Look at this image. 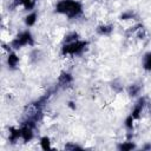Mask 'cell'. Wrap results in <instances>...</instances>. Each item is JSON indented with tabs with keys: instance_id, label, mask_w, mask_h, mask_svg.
<instances>
[{
	"instance_id": "obj_1",
	"label": "cell",
	"mask_w": 151,
	"mask_h": 151,
	"mask_svg": "<svg viewBox=\"0 0 151 151\" xmlns=\"http://www.w3.org/2000/svg\"><path fill=\"white\" fill-rule=\"evenodd\" d=\"M55 12L73 19L83 14V6L77 0H60L55 5Z\"/></svg>"
},
{
	"instance_id": "obj_2",
	"label": "cell",
	"mask_w": 151,
	"mask_h": 151,
	"mask_svg": "<svg viewBox=\"0 0 151 151\" xmlns=\"http://www.w3.org/2000/svg\"><path fill=\"white\" fill-rule=\"evenodd\" d=\"M87 46H88V41L78 39L73 42L64 44L61 47V54L63 55H79L87 48Z\"/></svg>"
},
{
	"instance_id": "obj_3",
	"label": "cell",
	"mask_w": 151,
	"mask_h": 151,
	"mask_svg": "<svg viewBox=\"0 0 151 151\" xmlns=\"http://www.w3.org/2000/svg\"><path fill=\"white\" fill-rule=\"evenodd\" d=\"M11 47L13 50H19L24 46H33L34 45V39L32 37V33L29 31H24L19 33L12 41H11Z\"/></svg>"
},
{
	"instance_id": "obj_4",
	"label": "cell",
	"mask_w": 151,
	"mask_h": 151,
	"mask_svg": "<svg viewBox=\"0 0 151 151\" xmlns=\"http://www.w3.org/2000/svg\"><path fill=\"white\" fill-rule=\"evenodd\" d=\"M20 129H21V139L25 143L31 142L33 139V136H34V133H33L34 127H32V126H29L27 124H22V126Z\"/></svg>"
},
{
	"instance_id": "obj_5",
	"label": "cell",
	"mask_w": 151,
	"mask_h": 151,
	"mask_svg": "<svg viewBox=\"0 0 151 151\" xmlns=\"http://www.w3.org/2000/svg\"><path fill=\"white\" fill-rule=\"evenodd\" d=\"M144 106H145V98L142 97L134 104V107H133V110L131 112V116L133 117V119H139L140 118V114H142V111H143Z\"/></svg>"
},
{
	"instance_id": "obj_6",
	"label": "cell",
	"mask_w": 151,
	"mask_h": 151,
	"mask_svg": "<svg viewBox=\"0 0 151 151\" xmlns=\"http://www.w3.org/2000/svg\"><path fill=\"white\" fill-rule=\"evenodd\" d=\"M72 81H73V77L68 72H61V74L58 78V85L61 87L68 86L70 84H72Z\"/></svg>"
},
{
	"instance_id": "obj_7",
	"label": "cell",
	"mask_w": 151,
	"mask_h": 151,
	"mask_svg": "<svg viewBox=\"0 0 151 151\" xmlns=\"http://www.w3.org/2000/svg\"><path fill=\"white\" fill-rule=\"evenodd\" d=\"M19 5H21L27 11H32L35 6V0H14V6Z\"/></svg>"
},
{
	"instance_id": "obj_8",
	"label": "cell",
	"mask_w": 151,
	"mask_h": 151,
	"mask_svg": "<svg viewBox=\"0 0 151 151\" xmlns=\"http://www.w3.org/2000/svg\"><path fill=\"white\" fill-rule=\"evenodd\" d=\"M19 138H21V129H17V127H9V142L12 144H14Z\"/></svg>"
},
{
	"instance_id": "obj_9",
	"label": "cell",
	"mask_w": 151,
	"mask_h": 151,
	"mask_svg": "<svg viewBox=\"0 0 151 151\" xmlns=\"http://www.w3.org/2000/svg\"><path fill=\"white\" fill-rule=\"evenodd\" d=\"M7 64H8V67L17 68V66L19 65V57L14 52H9L7 57Z\"/></svg>"
},
{
	"instance_id": "obj_10",
	"label": "cell",
	"mask_w": 151,
	"mask_h": 151,
	"mask_svg": "<svg viewBox=\"0 0 151 151\" xmlns=\"http://www.w3.org/2000/svg\"><path fill=\"white\" fill-rule=\"evenodd\" d=\"M113 31V26L112 25H99L97 27V32L100 35H110Z\"/></svg>"
},
{
	"instance_id": "obj_11",
	"label": "cell",
	"mask_w": 151,
	"mask_h": 151,
	"mask_svg": "<svg viewBox=\"0 0 151 151\" xmlns=\"http://www.w3.org/2000/svg\"><path fill=\"white\" fill-rule=\"evenodd\" d=\"M142 90V85L140 84H131L129 87H127V93L130 97H137L139 94Z\"/></svg>"
},
{
	"instance_id": "obj_12",
	"label": "cell",
	"mask_w": 151,
	"mask_h": 151,
	"mask_svg": "<svg viewBox=\"0 0 151 151\" xmlns=\"http://www.w3.org/2000/svg\"><path fill=\"white\" fill-rule=\"evenodd\" d=\"M37 19H38V14H37L35 12L29 13V14H28V15L25 18V24H26V26H28V27L33 26V25L35 24Z\"/></svg>"
},
{
	"instance_id": "obj_13",
	"label": "cell",
	"mask_w": 151,
	"mask_h": 151,
	"mask_svg": "<svg viewBox=\"0 0 151 151\" xmlns=\"http://www.w3.org/2000/svg\"><path fill=\"white\" fill-rule=\"evenodd\" d=\"M118 149L119 150H123V151H129V150H132V149H136V144L133 142H123L118 145Z\"/></svg>"
},
{
	"instance_id": "obj_14",
	"label": "cell",
	"mask_w": 151,
	"mask_h": 151,
	"mask_svg": "<svg viewBox=\"0 0 151 151\" xmlns=\"http://www.w3.org/2000/svg\"><path fill=\"white\" fill-rule=\"evenodd\" d=\"M143 67L145 71H151V52L146 53L143 59Z\"/></svg>"
},
{
	"instance_id": "obj_15",
	"label": "cell",
	"mask_w": 151,
	"mask_h": 151,
	"mask_svg": "<svg viewBox=\"0 0 151 151\" xmlns=\"http://www.w3.org/2000/svg\"><path fill=\"white\" fill-rule=\"evenodd\" d=\"M40 146H41V149L45 150V151H47V150L51 149V142H50V138H48L47 136L40 138Z\"/></svg>"
},
{
	"instance_id": "obj_16",
	"label": "cell",
	"mask_w": 151,
	"mask_h": 151,
	"mask_svg": "<svg viewBox=\"0 0 151 151\" xmlns=\"http://www.w3.org/2000/svg\"><path fill=\"white\" fill-rule=\"evenodd\" d=\"M78 39H79V34H78L77 32H72V33H70V34H67V35L65 37L64 44L73 42V41H76V40H78Z\"/></svg>"
},
{
	"instance_id": "obj_17",
	"label": "cell",
	"mask_w": 151,
	"mask_h": 151,
	"mask_svg": "<svg viewBox=\"0 0 151 151\" xmlns=\"http://www.w3.org/2000/svg\"><path fill=\"white\" fill-rule=\"evenodd\" d=\"M133 117L131 116V114H129L127 117H126V119H125V127L129 130V131H132L133 130Z\"/></svg>"
},
{
	"instance_id": "obj_18",
	"label": "cell",
	"mask_w": 151,
	"mask_h": 151,
	"mask_svg": "<svg viewBox=\"0 0 151 151\" xmlns=\"http://www.w3.org/2000/svg\"><path fill=\"white\" fill-rule=\"evenodd\" d=\"M65 150H81L83 147L78 144H74V143H67L65 146H64Z\"/></svg>"
},
{
	"instance_id": "obj_19",
	"label": "cell",
	"mask_w": 151,
	"mask_h": 151,
	"mask_svg": "<svg viewBox=\"0 0 151 151\" xmlns=\"http://www.w3.org/2000/svg\"><path fill=\"white\" fill-rule=\"evenodd\" d=\"M134 17L133 12L132 11H127V12H124L122 15H120V19L122 20H129V19H132Z\"/></svg>"
},
{
	"instance_id": "obj_20",
	"label": "cell",
	"mask_w": 151,
	"mask_h": 151,
	"mask_svg": "<svg viewBox=\"0 0 151 151\" xmlns=\"http://www.w3.org/2000/svg\"><path fill=\"white\" fill-rule=\"evenodd\" d=\"M112 87H113V90H114L116 92H120V91L123 90V85H122V84H119V83H118V80H116V81H113V83H112Z\"/></svg>"
},
{
	"instance_id": "obj_21",
	"label": "cell",
	"mask_w": 151,
	"mask_h": 151,
	"mask_svg": "<svg viewBox=\"0 0 151 151\" xmlns=\"http://www.w3.org/2000/svg\"><path fill=\"white\" fill-rule=\"evenodd\" d=\"M68 107H71L72 110H76V105H74V103H73V101H70V103H68Z\"/></svg>"
},
{
	"instance_id": "obj_22",
	"label": "cell",
	"mask_w": 151,
	"mask_h": 151,
	"mask_svg": "<svg viewBox=\"0 0 151 151\" xmlns=\"http://www.w3.org/2000/svg\"><path fill=\"white\" fill-rule=\"evenodd\" d=\"M143 149H144V150H151V144H145Z\"/></svg>"
}]
</instances>
